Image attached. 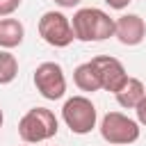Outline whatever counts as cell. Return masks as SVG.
Instances as JSON below:
<instances>
[{
	"instance_id": "cell-1",
	"label": "cell",
	"mask_w": 146,
	"mask_h": 146,
	"mask_svg": "<svg viewBox=\"0 0 146 146\" xmlns=\"http://www.w3.org/2000/svg\"><path fill=\"white\" fill-rule=\"evenodd\" d=\"M73 36L78 41H105L114 36V18L98 7H82L71 18Z\"/></svg>"
},
{
	"instance_id": "cell-2",
	"label": "cell",
	"mask_w": 146,
	"mask_h": 146,
	"mask_svg": "<svg viewBox=\"0 0 146 146\" xmlns=\"http://www.w3.org/2000/svg\"><path fill=\"white\" fill-rule=\"evenodd\" d=\"M59 121L52 110L48 107H32L18 121V137L23 144H41L57 135Z\"/></svg>"
},
{
	"instance_id": "cell-3",
	"label": "cell",
	"mask_w": 146,
	"mask_h": 146,
	"mask_svg": "<svg viewBox=\"0 0 146 146\" xmlns=\"http://www.w3.org/2000/svg\"><path fill=\"white\" fill-rule=\"evenodd\" d=\"M62 121L73 135H89L98 121L96 105L87 96H71L62 107Z\"/></svg>"
},
{
	"instance_id": "cell-4",
	"label": "cell",
	"mask_w": 146,
	"mask_h": 146,
	"mask_svg": "<svg viewBox=\"0 0 146 146\" xmlns=\"http://www.w3.org/2000/svg\"><path fill=\"white\" fill-rule=\"evenodd\" d=\"M100 137L110 144V146H128L135 144L141 135V128L135 119H130L123 112H107L100 119Z\"/></svg>"
},
{
	"instance_id": "cell-5",
	"label": "cell",
	"mask_w": 146,
	"mask_h": 146,
	"mask_svg": "<svg viewBox=\"0 0 146 146\" xmlns=\"http://www.w3.org/2000/svg\"><path fill=\"white\" fill-rule=\"evenodd\" d=\"M39 36L52 46V48H66L73 43V27H71V18L62 11H46L39 18Z\"/></svg>"
},
{
	"instance_id": "cell-6",
	"label": "cell",
	"mask_w": 146,
	"mask_h": 146,
	"mask_svg": "<svg viewBox=\"0 0 146 146\" xmlns=\"http://www.w3.org/2000/svg\"><path fill=\"white\" fill-rule=\"evenodd\" d=\"M34 87L46 100H59L66 94V75L57 62H41L34 68Z\"/></svg>"
},
{
	"instance_id": "cell-7",
	"label": "cell",
	"mask_w": 146,
	"mask_h": 146,
	"mask_svg": "<svg viewBox=\"0 0 146 146\" xmlns=\"http://www.w3.org/2000/svg\"><path fill=\"white\" fill-rule=\"evenodd\" d=\"M91 64L98 71V80H100V89L103 91L116 94L125 84V80L130 78L128 71H125V66L121 64V59H116L112 55H98V57L91 59Z\"/></svg>"
},
{
	"instance_id": "cell-8",
	"label": "cell",
	"mask_w": 146,
	"mask_h": 146,
	"mask_svg": "<svg viewBox=\"0 0 146 146\" xmlns=\"http://www.w3.org/2000/svg\"><path fill=\"white\" fill-rule=\"evenodd\" d=\"M114 36L123 46H139L146 36V23L139 14H123L114 18Z\"/></svg>"
},
{
	"instance_id": "cell-9",
	"label": "cell",
	"mask_w": 146,
	"mask_h": 146,
	"mask_svg": "<svg viewBox=\"0 0 146 146\" xmlns=\"http://www.w3.org/2000/svg\"><path fill=\"white\" fill-rule=\"evenodd\" d=\"M25 39V25L18 18H2L0 21V48L11 50L21 46Z\"/></svg>"
},
{
	"instance_id": "cell-10",
	"label": "cell",
	"mask_w": 146,
	"mask_h": 146,
	"mask_svg": "<svg viewBox=\"0 0 146 146\" xmlns=\"http://www.w3.org/2000/svg\"><path fill=\"white\" fill-rule=\"evenodd\" d=\"M144 96H146V87H144V82L137 80V78H128L125 84L114 94L116 103H119L121 107H125V110H135L137 103H139Z\"/></svg>"
},
{
	"instance_id": "cell-11",
	"label": "cell",
	"mask_w": 146,
	"mask_h": 146,
	"mask_svg": "<svg viewBox=\"0 0 146 146\" xmlns=\"http://www.w3.org/2000/svg\"><path fill=\"white\" fill-rule=\"evenodd\" d=\"M73 82H75V87H78L80 91H89V94L100 91L98 71H96V66L91 64V59L75 66V71H73Z\"/></svg>"
},
{
	"instance_id": "cell-12",
	"label": "cell",
	"mask_w": 146,
	"mask_h": 146,
	"mask_svg": "<svg viewBox=\"0 0 146 146\" xmlns=\"http://www.w3.org/2000/svg\"><path fill=\"white\" fill-rule=\"evenodd\" d=\"M16 75H18V59H16V55H11L9 50L0 48V84L14 82Z\"/></svg>"
},
{
	"instance_id": "cell-13",
	"label": "cell",
	"mask_w": 146,
	"mask_h": 146,
	"mask_svg": "<svg viewBox=\"0 0 146 146\" xmlns=\"http://www.w3.org/2000/svg\"><path fill=\"white\" fill-rule=\"evenodd\" d=\"M23 0H0V16L2 18H9L18 7H21Z\"/></svg>"
},
{
	"instance_id": "cell-14",
	"label": "cell",
	"mask_w": 146,
	"mask_h": 146,
	"mask_svg": "<svg viewBox=\"0 0 146 146\" xmlns=\"http://www.w3.org/2000/svg\"><path fill=\"white\" fill-rule=\"evenodd\" d=\"M135 114H137V123H139V125H146V96H144V98L137 103Z\"/></svg>"
},
{
	"instance_id": "cell-15",
	"label": "cell",
	"mask_w": 146,
	"mask_h": 146,
	"mask_svg": "<svg viewBox=\"0 0 146 146\" xmlns=\"http://www.w3.org/2000/svg\"><path fill=\"white\" fill-rule=\"evenodd\" d=\"M105 2L110 5V9H119V11H121V9H125L132 0H105Z\"/></svg>"
},
{
	"instance_id": "cell-16",
	"label": "cell",
	"mask_w": 146,
	"mask_h": 146,
	"mask_svg": "<svg viewBox=\"0 0 146 146\" xmlns=\"http://www.w3.org/2000/svg\"><path fill=\"white\" fill-rule=\"evenodd\" d=\"M82 0H55V5H59L62 9H73V7H78Z\"/></svg>"
},
{
	"instance_id": "cell-17",
	"label": "cell",
	"mask_w": 146,
	"mask_h": 146,
	"mask_svg": "<svg viewBox=\"0 0 146 146\" xmlns=\"http://www.w3.org/2000/svg\"><path fill=\"white\" fill-rule=\"evenodd\" d=\"M2 123H5V114H2V107H0V128H2Z\"/></svg>"
},
{
	"instance_id": "cell-18",
	"label": "cell",
	"mask_w": 146,
	"mask_h": 146,
	"mask_svg": "<svg viewBox=\"0 0 146 146\" xmlns=\"http://www.w3.org/2000/svg\"><path fill=\"white\" fill-rule=\"evenodd\" d=\"M23 146H30V144H23Z\"/></svg>"
}]
</instances>
